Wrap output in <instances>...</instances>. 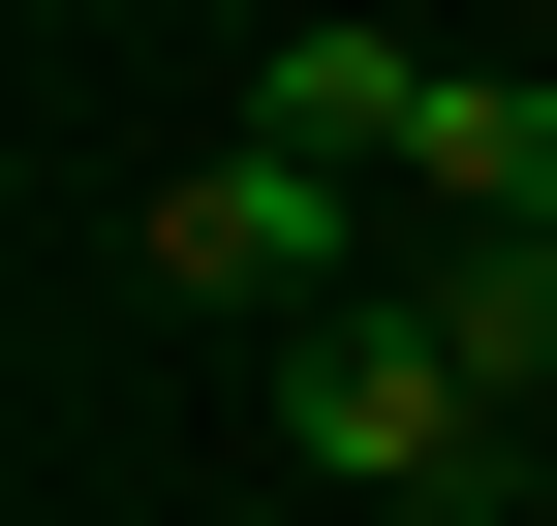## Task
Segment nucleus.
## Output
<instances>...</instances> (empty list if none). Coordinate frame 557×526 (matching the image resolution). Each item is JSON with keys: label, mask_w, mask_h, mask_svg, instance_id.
I'll return each mask as SVG.
<instances>
[{"label": "nucleus", "mask_w": 557, "mask_h": 526, "mask_svg": "<svg viewBox=\"0 0 557 526\" xmlns=\"http://www.w3.org/2000/svg\"><path fill=\"white\" fill-rule=\"evenodd\" d=\"M496 372H465L434 341V310H372V279H341V310H278V465H310V496H403V526H496Z\"/></svg>", "instance_id": "f257e3e1"}, {"label": "nucleus", "mask_w": 557, "mask_h": 526, "mask_svg": "<svg viewBox=\"0 0 557 526\" xmlns=\"http://www.w3.org/2000/svg\"><path fill=\"white\" fill-rule=\"evenodd\" d=\"M372 217H403V186H341V155H278V124H248V155H186L124 248H156L186 310H248V341H278V310H341V248H372Z\"/></svg>", "instance_id": "f03ea898"}, {"label": "nucleus", "mask_w": 557, "mask_h": 526, "mask_svg": "<svg viewBox=\"0 0 557 526\" xmlns=\"http://www.w3.org/2000/svg\"><path fill=\"white\" fill-rule=\"evenodd\" d=\"M465 217H557V93L527 62H434V124H403V248H465Z\"/></svg>", "instance_id": "7ed1b4c3"}, {"label": "nucleus", "mask_w": 557, "mask_h": 526, "mask_svg": "<svg viewBox=\"0 0 557 526\" xmlns=\"http://www.w3.org/2000/svg\"><path fill=\"white\" fill-rule=\"evenodd\" d=\"M248 124H278V155H341V186H403V124H434V62H403L372 0H310V32H278V93H248Z\"/></svg>", "instance_id": "20e7f679"}, {"label": "nucleus", "mask_w": 557, "mask_h": 526, "mask_svg": "<svg viewBox=\"0 0 557 526\" xmlns=\"http://www.w3.org/2000/svg\"><path fill=\"white\" fill-rule=\"evenodd\" d=\"M403 310H434V341L496 372V403H557V217H465V248H434Z\"/></svg>", "instance_id": "39448f33"}]
</instances>
